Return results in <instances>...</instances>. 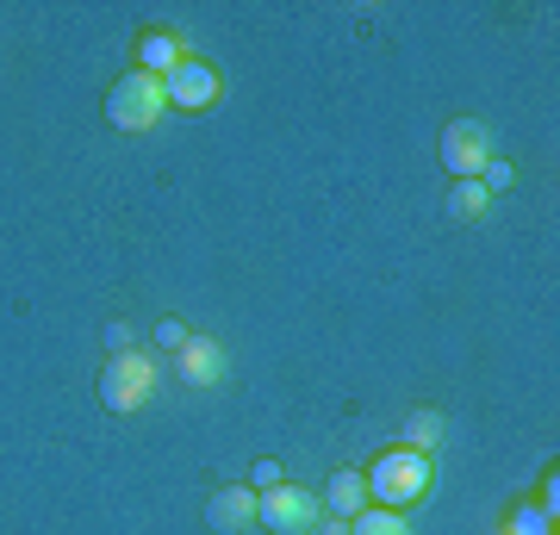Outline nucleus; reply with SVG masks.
I'll return each instance as SVG.
<instances>
[{"instance_id": "f257e3e1", "label": "nucleus", "mask_w": 560, "mask_h": 535, "mask_svg": "<svg viewBox=\"0 0 560 535\" xmlns=\"http://www.w3.org/2000/svg\"><path fill=\"white\" fill-rule=\"evenodd\" d=\"M361 479H368V498H374V504L411 511V504L430 492V455H418V449H386V455H374V467Z\"/></svg>"}, {"instance_id": "f8f14e48", "label": "nucleus", "mask_w": 560, "mask_h": 535, "mask_svg": "<svg viewBox=\"0 0 560 535\" xmlns=\"http://www.w3.org/2000/svg\"><path fill=\"white\" fill-rule=\"evenodd\" d=\"M349 535H411L405 511H386V504H368L361 516H349Z\"/></svg>"}, {"instance_id": "dca6fc26", "label": "nucleus", "mask_w": 560, "mask_h": 535, "mask_svg": "<svg viewBox=\"0 0 560 535\" xmlns=\"http://www.w3.org/2000/svg\"><path fill=\"white\" fill-rule=\"evenodd\" d=\"M187 337H194V330H187L180 317H162V324H156V342H162V349H187Z\"/></svg>"}, {"instance_id": "f3484780", "label": "nucleus", "mask_w": 560, "mask_h": 535, "mask_svg": "<svg viewBox=\"0 0 560 535\" xmlns=\"http://www.w3.org/2000/svg\"><path fill=\"white\" fill-rule=\"evenodd\" d=\"M106 349L125 356V349H131V324H106Z\"/></svg>"}, {"instance_id": "ddd939ff", "label": "nucleus", "mask_w": 560, "mask_h": 535, "mask_svg": "<svg viewBox=\"0 0 560 535\" xmlns=\"http://www.w3.org/2000/svg\"><path fill=\"white\" fill-rule=\"evenodd\" d=\"M486 206H492V194H486L480 181H455L448 187V219H480Z\"/></svg>"}, {"instance_id": "20e7f679", "label": "nucleus", "mask_w": 560, "mask_h": 535, "mask_svg": "<svg viewBox=\"0 0 560 535\" xmlns=\"http://www.w3.org/2000/svg\"><path fill=\"white\" fill-rule=\"evenodd\" d=\"M324 516L318 492H305V486H287L280 479L275 492H256V523H268V530L280 535H312V523Z\"/></svg>"}, {"instance_id": "6ab92c4d", "label": "nucleus", "mask_w": 560, "mask_h": 535, "mask_svg": "<svg viewBox=\"0 0 560 535\" xmlns=\"http://www.w3.org/2000/svg\"><path fill=\"white\" fill-rule=\"evenodd\" d=\"M499 535H504V530H499Z\"/></svg>"}, {"instance_id": "0eeeda50", "label": "nucleus", "mask_w": 560, "mask_h": 535, "mask_svg": "<svg viewBox=\"0 0 560 535\" xmlns=\"http://www.w3.org/2000/svg\"><path fill=\"white\" fill-rule=\"evenodd\" d=\"M206 523L219 535H243L256 523V492L249 486H219V492L206 498Z\"/></svg>"}, {"instance_id": "9d476101", "label": "nucleus", "mask_w": 560, "mask_h": 535, "mask_svg": "<svg viewBox=\"0 0 560 535\" xmlns=\"http://www.w3.org/2000/svg\"><path fill=\"white\" fill-rule=\"evenodd\" d=\"M194 57V50H187V38H180V32H143L138 38V69L143 75H175L180 62Z\"/></svg>"}, {"instance_id": "6e6552de", "label": "nucleus", "mask_w": 560, "mask_h": 535, "mask_svg": "<svg viewBox=\"0 0 560 535\" xmlns=\"http://www.w3.org/2000/svg\"><path fill=\"white\" fill-rule=\"evenodd\" d=\"M175 374L187 386H219L224 380V349L212 337H187V349H175Z\"/></svg>"}, {"instance_id": "f03ea898", "label": "nucleus", "mask_w": 560, "mask_h": 535, "mask_svg": "<svg viewBox=\"0 0 560 535\" xmlns=\"http://www.w3.org/2000/svg\"><path fill=\"white\" fill-rule=\"evenodd\" d=\"M94 393H101V405L106 411H143V405H150V398H156V361L150 356H138V349H125V356H113L101 368V386H94Z\"/></svg>"}, {"instance_id": "1a4fd4ad", "label": "nucleus", "mask_w": 560, "mask_h": 535, "mask_svg": "<svg viewBox=\"0 0 560 535\" xmlns=\"http://www.w3.org/2000/svg\"><path fill=\"white\" fill-rule=\"evenodd\" d=\"M318 504H324V516H342V523H349V516H361L368 504H374V498H368V479H361L355 467H342V474L324 479Z\"/></svg>"}, {"instance_id": "423d86ee", "label": "nucleus", "mask_w": 560, "mask_h": 535, "mask_svg": "<svg viewBox=\"0 0 560 535\" xmlns=\"http://www.w3.org/2000/svg\"><path fill=\"white\" fill-rule=\"evenodd\" d=\"M162 94H168V106H180V113H206V106H219L224 81L206 57H187L175 75H162Z\"/></svg>"}, {"instance_id": "7ed1b4c3", "label": "nucleus", "mask_w": 560, "mask_h": 535, "mask_svg": "<svg viewBox=\"0 0 560 535\" xmlns=\"http://www.w3.org/2000/svg\"><path fill=\"white\" fill-rule=\"evenodd\" d=\"M162 113H168V94H162V81L143 75V69L119 75L113 94H106V119L119 125V131H156Z\"/></svg>"}, {"instance_id": "39448f33", "label": "nucleus", "mask_w": 560, "mask_h": 535, "mask_svg": "<svg viewBox=\"0 0 560 535\" xmlns=\"http://www.w3.org/2000/svg\"><path fill=\"white\" fill-rule=\"evenodd\" d=\"M486 162H492V131L480 119H455L442 131V168L455 181H480Z\"/></svg>"}, {"instance_id": "9b49d317", "label": "nucleus", "mask_w": 560, "mask_h": 535, "mask_svg": "<svg viewBox=\"0 0 560 535\" xmlns=\"http://www.w3.org/2000/svg\"><path fill=\"white\" fill-rule=\"evenodd\" d=\"M399 437H405L399 449H418V455H430V449H436V442L448 437V417L423 405V411H411V417H405V430H399Z\"/></svg>"}, {"instance_id": "4468645a", "label": "nucleus", "mask_w": 560, "mask_h": 535, "mask_svg": "<svg viewBox=\"0 0 560 535\" xmlns=\"http://www.w3.org/2000/svg\"><path fill=\"white\" fill-rule=\"evenodd\" d=\"M504 535H555V516L541 511V504H517L511 523H504Z\"/></svg>"}, {"instance_id": "a211bd4d", "label": "nucleus", "mask_w": 560, "mask_h": 535, "mask_svg": "<svg viewBox=\"0 0 560 535\" xmlns=\"http://www.w3.org/2000/svg\"><path fill=\"white\" fill-rule=\"evenodd\" d=\"M312 535H349V523H342V516H330V523H324V516H318V523H312Z\"/></svg>"}, {"instance_id": "2eb2a0df", "label": "nucleus", "mask_w": 560, "mask_h": 535, "mask_svg": "<svg viewBox=\"0 0 560 535\" xmlns=\"http://www.w3.org/2000/svg\"><path fill=\"white\" fill-rule=\"evenodd\" d=\"M280 479H287L280 474V461H256V467H249V492H275Z\"/></svg>"}]
</instances>
